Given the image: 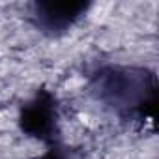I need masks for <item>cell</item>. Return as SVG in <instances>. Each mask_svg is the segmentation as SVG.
I'll list each match as a JSON object with an SVG mask.
<instances>
[{"mask_svg": "<svg viewBox=\"0 0 159 159\" xmlns=\"http://www.w3.org/2000/svg\"><path fill=\"white\" fill-rule=\"evenodd\" d=\"M99 94L114 107L137 109L153 96V79L142 69H111L99 77Z\"/></svg>", "mask_w": 159, "mask_h": 159, "instance_id": "cell-1", "label": "cell"}, {"mask_svg": "<svg viewBox=\"0 0 159 159\" xmlns=\"http://www.w3.org/2000/svg\"><path fill=\"white\" fill-rule=\"evenodd\" d=\"M56 112L52 109V101L47 98H38L32 101L23 112V129L34 137L47 139L54 125Z\"/></svg>", "mask_w": 159, "mask_h": 159, "instance_id": "cell-2", "label": "cell"}, {"mask_svg": "<svg viewBox=\"0 0 159 159\" xmlns=\"http://www.w3.org/2000/svg\"><path fill=\"white\" fill-rule=\"evenodd\" d=\"M84 10L83 4H39V19L49 28H64L71 25Z\"/></svg>", "mask_w": 159, "mask_h": 159, "instance_id": "cell-3", "label": "cell"}]
</instances>
